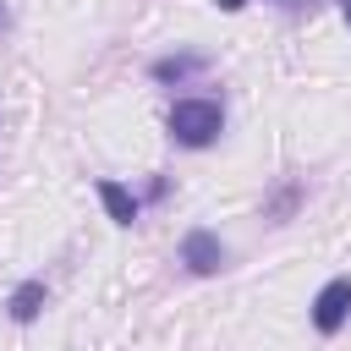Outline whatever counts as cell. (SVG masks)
Returning <instances> with one entry per match:
<instances>
[{"label":"cell","instance_id":"9","mask_svg":"<svg viewBox=\"0 0 351 351\" xmlns=\"http://www.w3.org/2000/svg\"><path fill=\"white\" fill-rule=\"evenodd\" d=\"M346 22H351V0H346Z\"/></svg>","mask_w":351,"mask_h":351},{"label":"cell","instance_id":"1","mask_svg":"<svg viewBox=\"0 0 351 351\" xmlns=\"http://www.w3.org/2000/svg\"><path fill=\"white\" fill-rule=\"evenodd\" d=\"M219 126H225V115H219V104H214V99H181V104L170 110V137H176V143H186V148L214 143V137H219Z\"/></svg>","mask_w":351,"mask_h":351},{"label":"cell","instance_id":"7","mask_svg":"<svg viewBox=\"0 0 351 351\" xmlns=\"http://www.w3.org/2000/svg\"><path fill=\"white\" fill-rule=\"evenodd\" d=\"M214 5H219V11H241L247 0H214Z\"/></svg>","mask_w":351,"mask_h":351},{"label":"cell","instance_id":"4","mask_svg":"<svg viewBox=\"0 0 351 351\" xmlns=\"http://www.w3.org/2000/svg\"><path fill=\"white\" fill-rule=\"evenodd\" d=\"M99 197H104V208H110L115 225H132V219H137V197H132L121 181H99Z\"/></svg>","mask_w":351,"mask_h":351},{"label":"cell","instance_id":"8","mask_svg":"<svg viewBox=\"0 0 351 351\" xmlns=\"http://www.w3.org/2000/svg\"><path fill=\"white\" fill-rule=\"evenodd\" d=\"M0 27H5V5H0Z\"/></svg>","mask_w":351,"mask_h":351},{"label":"cell","instance_id":"6","mask_svg":"<svg viewBox=\"0 0 351 351\" xmlns=\"http://www.w3.org/2000/svg\"><path fill=\"white\" fill-rule=\"evenodd\" d=\"M186 71H192V60H159V66H154V77H165V82H170V77H186Z\"/></svg>","mask_w":351,"mask_h":351},{"label":"cell","instance_id":"5","mask_svg":"<svg viewBox=\"0 0 351 351\" xmlns=\"http://www.w3.org/2000/svg\"><path fill=\"white\" fill-rule=\"evenodd\" d=\"M38 307H44V285H38V280H27V285L11 291V318L27 324V318H38Z\"/></svg>","mask_w":351,"mask_h":351},{"label":"cell","instance_id":"2","mask_svg":"<svg viewBox=\"0 0 351 351\" xmlns=\"http://www.w3.org/2000/svg\"><path fill=\"white\" fill-rule=\"evenodd\" d=\"M346 318H351V280H329V285L313 296V324H318L324 335H335Z\"/></svg>","mask_w":351,"mask_h":351},{"label":"cell","instance_id":"3","mask_svg":"<svg viewBox=\"0 0 351 351\" xmlns=\"http://www.w3.org/2000/svg\"><path fill=\"white\" fill-rule=\"evenodd\" d=\"M181 263H186L192 274H214V269L225 263V247H219V236H208V230H192V236L181 241Z\"/></svg>","mask_w":351,"mask_h":351}]
</instances>
